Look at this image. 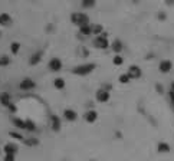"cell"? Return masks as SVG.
Wrapping results in <instances>:
<instances>
[{"mask_svg": "<svg viewBox=\"0 0 174 161\" xmlns=\"http://www.w3.org/2000/svg\"><path fill=\"white\" fill-rule=\"evenodd\" d=\"M96 65L94 62H88V64H81L78 66H75L72 69V73L76 76H88L89 73H92L95 71Z\"/></svg>", "mask_w": 174, "mask_h": 161, "instance_id": "1", "label": "cell"}, {"mask_svg": "<svg viewBox=\"0 0 174 161\" xmlns=\"http://www.w3.org/2000/svg\"><path fill=\"white\" fill-rule=\"evenodd\" d=\"M70 22L78 27L86 26V25H89V16L86 13H82V12H76V13L70 15Z\"/></svg>", "mask_w": 174, "mask_h": 161, "instance_id": "2", "label": "cell"}, {"mask_svg": "<svg viewBox=\"0 0 174 161\" xmlns=\"http://www.w3.org/2000/svg\"><path fill=\"white\" fill-rule=\"evenodd\" d=\"M92 45L95 46L96 49H101V50H104V49H108V48H109V46H111V43H109L108 38H105V36L99 35V36H96V38L92 40Z\"/></svg>", "mask_w": 174, "mask_h": 161, "instance_id": "3", "label": "cell"}, {"mask_svg": "<svg viewBox=\"0 0 174 161\" xmlns=\"http://www.w3.org/2000/svg\"><path fill=\"white\" fill-rule=\"evenodd\" d=\"M49 125H51V130H52V131L59 132L60 127H62V122H60L59 115H56V114H51V115H49Z\"/></svg>", "mask_w": 174, "mask_h": 161, "instance_id": "4", "label": "cell"}, {"mask_svg": "<svg viewBox=\"0 0 174 161\" xmlns=\"http://www.w3.org/2000/svg\"><path fill=\"white\" fill-rule=\"evenodd\" d=\"M19 88H20V91L29 92V91H32V89H35V88H36V83H35V81L32 78H25V79H22V81H20Z\"/></svg>", "mask_w": 174, "mask_h": 161, "instance_id": "5", "label": "cell"}, {"mask_svg": "<svg viewBox=\"0 0 174 161\" xmlns=\"http://www.w3.org/2000/svg\"><path fill=\"white\" fill-rule=\"evenodd\" d=\"M95 98H96V101H98V102H101V104H105V102L109 101L111 94H109V91H108V89L99 88V89L95 92Z\"/></svg>", "mask_w": 174, "mask_h": 161, "instance_id": "6", "label": "cell"}, {"mask_svg": "<svg viewBox=\"0 0 174 161\" xmlns=\"http://www.w3.org/2000/svg\"><path fill=\"white\" fill-rule=\"evenodd\" d=\"M127 73L130 75V78L133 79H140L141 76H143V71H141V68L138 66V65H131L130 68H128V71H127Z\"/></svg>", "mask_w": 174, "mask_h": 161, "instance_id": "7", "label": "cell"}, {"mask_svg": "<svg viewBox=\"0 0 174 161\" xmlns=\"http://www.w3.org/2000/svg\"><path fill=\"white\" fill-rule=\"evenodd\" d=\"M62 60L59 59V58H52V59L49 60V64H48V68H49V71L51 72H59L62 71Z\"/></svg>", "mask_w": 174, "mask_h": 161, "instance_id": "8", "label": "cell"}, {"mask_svg": "<svg viewBox=\"0 0 174 161\" xmlns=\"http://www.w3.org/2000/svg\"><path fill=\"white\" fill-rule=\"evenodd\" d=\"M171 69H173V62L170 59H163L158 64V71L161 73H168Z\"/></svg>", "mask_w": 174, "mask_h": 161, "instance_id": "9", "label": "cell"}, {"mask_svg": "<svg viewBox=\"0 0 174 161\" xmlns=\"http://www.w3.org/2000/svg\"><path fill=\"white\" fill-rule=\"evenodd\" d=\"M84 120L88 124H94L98 120V112H96L95 109H88V111H85V114H84Z\"/></svg>", "mask_w": 174, "mask_h": 161, "instance_id": "10", "label": "cell"}, {"mask_svg": "<svg viewBox=\"0 0 174 161\" xmlns=\"http://www.w3.org/2000/svg\"><path fill=\"white\" fill-rule=\"evenodd\" d=\"M62 115H63V118H65L68 122H74V121H76V118H78V114H76V111H74V109H70V108L65 109Z\"/></svg>", "mask_w": 174, "mask_h": 161, "instance_id": "11", "label": "cell"}, {"mask_svg": "<svg viewBox=\"0 0 174 161\" xmlns=\"http://www.w3.org/2000/svg\"><path fill=\"white\" fill-rule=\"evenodd\" d=\"M109 48L112 49V52H114L115 55H121L124 46H122V42L119 40V39H115V40L111 43V46H109Z\"/></svg>", "mask_w": 174, "mask_h": 161, "instance_id": "12", "label": "cell"}, {"mask_svg": "<svg viewBox=\"0 0 174 161\" xmlns=\"http://www.w3.org/2000/svg\"><path fill=\"white\" fill-rule=\"evenodd\" d=\"M12 25V16L9 15V13H2L0 15V26H3V27H9Z\"/></svg>", "mask_w": 174, "mask_h": 161, "instance_id": "13", "label": "cell"}, {"mask_svg": "<svg viewBox=\"0 0 174 161\" xmlns=\"http://www.w3.org/2000/svg\"><path fill=\"white\" fill-rule=\"evenodd\" d=\"M17 145L16 144H13V142H9V144H6L4 145V148H3V151H4V154H12V155H16L17 154Z\"/></svg>", "mask_w": 174, "mask_h": 161, "instance_id": "14", "label": "cell"}, {"mask_svg": "<svg viewBox=\"0 0 174 161\" xmlns=\"http://www.w3.org/2000/svg\"><path fill=\"white\" fill-rule=\"evenodd\" d=\"M41 60H42V52H35L33 55L29 58V65L30 66H36Z\"/></svg>", "mask_w": 174, "mask_h": 161, "instance_id": "15", "label": "cell"}, {"mask_svg": "<svg viewBox=\"0 0 174 161\" xmlns=\"http://www.w3.org/2000/svg\"><path fill=\"white\" fill-rule=\"evenodd\" d=\"M0 104L3 105V107H6V108H7L9 105L12 104L10 95H9L7 92H2V94H0Z\"/></svg>", "mask_w": 174, "mask_h": 161, "instance_id": "16", "label": "cell"}, {"mask_svg": "<svg viewBox=\"0 0 174 161\" xmlns=\"http://www.w3.org/2000/svg\"><path fill=\"white\" fill-rule=\"evenodd\" d=\"M157 150H158V153H161V154L170 153V144H168V142H164V141L158 142V145H157Z\"/></svg>", "mask_w": 174, "mask_h": 161, "instance_id": "17", "label": "cell"}, {"mask_svg": "<svg viewBox=\"0 0 174 161\" xmlns=\"http://www.w3.org/2000/svg\"><path fill=\"white\" fill-rule=\"evenodd\" d=\"M79 35H82V36H91L92 35V26L86 25V26L79 27Z\"/></svg>", "mask_w": 174, "mask_h": 161, "instance_id": "18", "label": "cell"}, {"mask_svg": "<svg viewBox=\"0 0 174 161\" xmlns=\"http://www.w3.org/2000/svg\"><path fill=\"white\" fill-rule=\"evenodd\" d=\"M25 130H27L29 132H35L36 131V124L32 120H25Z\"/></svg>", "mask_w": 174, "mask_h": 161, "instance_id": "19", "label": "cell"}, {"mask_svg": "<svg viewBox=\"0 0 174 161\" xmlns=\"http://www.w3.org/2000/svg\"><path fill=\"white\" fill-rule=\"evenodd\" d=\"M53 86H55L56 89L62 91L63 88H65V79L63 78H55V81H53Z\"/></svg>", "mask_w": 174, "mask_h": 161, "instance_id": "20", "label": "cell"}, {"mask_svg": "<svg viewBox=\"0 0 174 161\" xmlns=\"http://www.w3.org/2000/svg\"><path fill=\"white\" fill-rule=\"evenodd\" d=\"M13 125H15L16 128H19V130H25V121L20 120V118H17V116H13Z\"/></svg>", "mask_w": 174, "mask_h": 161, "instance_id": "21", "label": "cell"}, {"mask_svg": "<svg viewBox=\"0 0 174 161\" xmlns=\"http://www.w3.org/2000/svg\"><path fill=\"white\" fill-rule=\"evenodd\" d=\"M118 81H119V83H122V85H127V83H130L133 79H131L130 75L125 72V73H122V75L118 76Z\"/></svg>", "mask_w": 174, "mask_h": 161, "instance_id": "22", "label": "cell"}, {"mask_svg": "<svg viewBox=\"0 0 174 161\" xmlns=\"http://www.w3.org/2000/svg\"><path fill=\"white\" fill-rule=\"evenodd\" d=\"M95 3H96V0H82L81 2L84 9H92L95 6Z\"/></svg>", "mask_w": 174, "mask_h": 161, "instance_id": "23", "label": "cell"}, {"mask_svg": "<svg viewBox=\"0 0 174 161\" xmlns=\"http://www.w3.org/2000/svg\"><path fill=\"white\" fill-rule=\"evenodd\" d=\"M104 33V26L102 25H94L92 26V35H96V36H99V35Z\"/></svg>", "mask_w": 174, "mask_h": 161, "instance_id": "24", "label": "cell"}, {"mask_svg": "<svg viewBox=\"0 0 174 161\" xmlns=\"http://www.w3.org/2000/svg\"><path fill=\"white\" fill-rule=\"evenodd\" d=\"M19 50H20V43L19 42H12L10 43V52L13 55H17Z\"/></svg>", "mask_w": 174, "mask_h": 161, "instance_id": "25", "label": "cell"}, {"mask_svg": "<svg viewBox=\"0 0 174 161\" xmlns=\"http://www.w3.org/2000/svg\"><path fill=\"white\" fill-rule=\"evenodd\" d=\"M112 64H114L115 66H121V65L124 64V58H122L121 55H115V56L112 58Z\"/></svg>", "mask_w": 174, "mask_h": 161, "instance_id": "26", "label": "cell"}, {"mask_svg": "<svg viewBox=\"0 0 174 161\" xmlns=\"http://www.w3.org/2000/svg\"><path fill=\"white\" fill-rule=\"evenodd\" d=\"M10 65V58L7 55H3V56H0V66H9Z\"/></svg>", "mask_w": 174, "mask_h": 161, "instance_id": "27", "label": "cell"}, {"mask_svg": "<svg viewBox=\"0 0 174 161\" xmlns=\"http://www.w3.org/2000/svg\"><path fill=\"white\" fill-rule=\"evenodd\" d=\"M23 142H25L27 147H35V145H37V144H39L37 138H27V140H23Z\"/></svg>", "mask_w": 174, "mask_h": 161, "instance_id": "28", "label": "cell"}, {"mask_svg": "<svg viewBox=\"0 0 174 161\" xmlns=\"http://www.w3.org/2000/svg\"><path fill=\"white\" fill-rule=\"evenodd\" d=\"M9 135H10L12 138L17 140V141H23V140H25L22 134H19V132H16V131H10V132H9Z\"/></svg>", "mask_w": 174, "mask_h": 161, "instance_id": "29", "label": "cell"}, {"mask_svg": "<svg viewBox=\"0 0 174 161\" xmlns=\"http://www.w3.org/2000/svg\"><path fill=\"white\" fill-rule=\"evenodd\" d=\"M16 155H12V154H4V161H15Z\"/></svg>", "mask_w": 174, "mask_h": 161, "instance_id": "30", "label": "cell"}, {"mask_svg": "<svg viewBox=\"0 0 174 161\" xmlns=\"http://www.w3.org/2000/svg\"><path fill=\"white\" fill-rule=\"evenodd\" d=\"M168 97H170V102H171V105H173V108H174V92L173 91H168Z\"/></svg>", "mask_w": 174, "mask_h": 161, "instance_id": "31", "label": "cell"}, {"mask_svg": "<svg viewBox=\"0 0 174 161\" xmlns=\"http://www.w3.org/2000/svg\"><path fill=\"white\" fill-rule=\"evenodd\" d=\"M7 108H9V111H10V112H16V107H15L13 104H10Z\"/></svg>", "mask_w": 174, "mask_h": 161, "instance_id": "32", "label": "cell"}, {"mask_svg": "<svg viewBox=\"0 0 174 161\" xmlns=\"http://www.w3.org/2000/svg\"><path fill=\"white\" fill-rule=\"evenodd\" d=\"M166 17H167V16L164 15V13H160V15H158V19H160V20H164Z\"/></svg>", "mask_w": 174, "mask_h": 161, "instance_id": "33", "label": "cell"}, {"mask_svg": "<svg viewBox=\"0 0 174 161\" xmlns=\"http://www.w3.org/2000/svg\"><path fill=\"white\" fill-rule=\"evenodd\" d=\"M166 4H168V6H174V0H166Z\"/></svg>", "mask_w": 174, "mask_h": 161, "instance_id": "34", "label": "cell"}, {"mask_svg": "<svg viewBox=\"0 0 174 161\" xmlns=\"http://www.w3.org/2000/svg\"><path fill=\"white\" fill-rule=\"evenodd\" d=\"M157 89L160 91V94H163V88H161V85H157Z\"/></svg>", "mask_w": 174, "mask_h": 161, "instance_id": "35", "label": "cell"}, {"mask_svg": "<svg viewBox=\"0 0 174 161\" xmlns=\"http://www.w3.org/2000/svg\"><path fill=\"white\" fill-rule=\"evenodd\" d=\"M170 89H171V91H173V92H174V82L171 83V88H170Z\"/></svg>", "mask_w": 174, "mask_h": 161, "instance_id": "36", "label": "cell"}, {"mask_svg": "<svg viewBox=\"0 0 174 161\" xmlns=\"http://www.w3.org/2000/svg\"><path fill=\"white\" fill-rule=\"evenodd\" d=\"M0 35H2V33H0Z\"/></svg>", "mask_w": 174, "mask_h": 161, "instance_id": "37", "label": "cell"}]
</instances>
